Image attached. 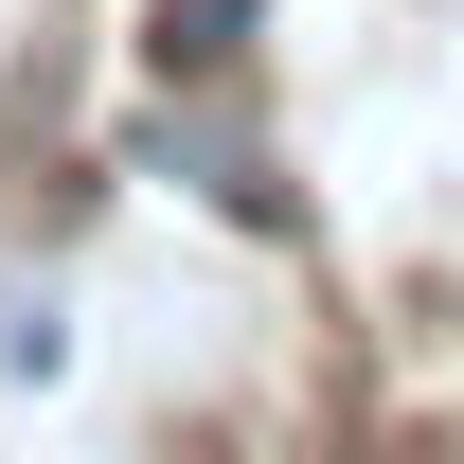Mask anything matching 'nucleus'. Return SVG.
Segmentation results:
<instances>
[{
  "label": "nucleus",
  "instance_id": "f257e3e1",
  "mask_svg": "<svg viewBox=\"0 0 464 464\" xmlns=\"http://www.w3.org/2000/svg\"><path fill=\"white\" fill-rule=\"evenodd\" d=\"M125 143H143V161H179V197H215V215L286 232V179H268V143H232V125H197V108H143Z\"/></svg>",
  "mask_w": 464,
  "mask_h": 464
},
{
  "label": "nucleus",
  "instance_id": "f03ea898",
  "mask_svg": "<svg viewBox=\"0 0 464 464\" xmlns=\"http://www.w3.org/2000/svg\"><path fill=\"white\" fill-rule=\"evenodd\" d=\"M54 357H72V340H54V286H18V304H0V375H18V393H36V375H54Z\"/></svg>",
  "mask_w": 464,
  "mask_h": 464
}]
</instances>
